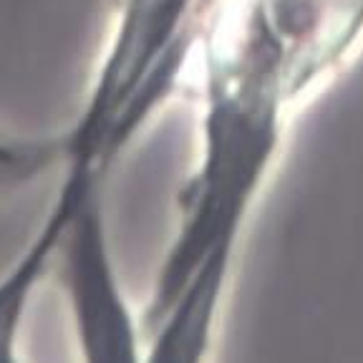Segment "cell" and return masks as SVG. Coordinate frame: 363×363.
<instances>
[{
    "instance_id": "obj_2",
    "label": "cell",
    "mask_w": 363,
    "mask_h": 363,
    "mask_svg": "<svg viewBox=\"0 0 363 363\" xmlns=\"http://www.w3.org/2000/svg\"><path fill=\"white\" fill-rule=\"evenodd\" d=\"M66 136H21L0 129V194L26 187L63 162Z\"/></svg>"
},
{
    "instance_id": "obj_1",
    "label": "cell",
    "mask_w": 363,
    "mask_h": 363,
    "mask_svg": "<svg viewBox=\"0 0 363 363\" xmlns=\"http://www.w3.org/2000/svg\"><path fill=\"white\" fill-rule=\"evenodd\" d=\"M58 252L63 257V272L86 358H126L131 353V333L124 308L113 293L104 250L99 199L84 204L68 222L56 255Z\"/></svg>"
}]
</instances>
